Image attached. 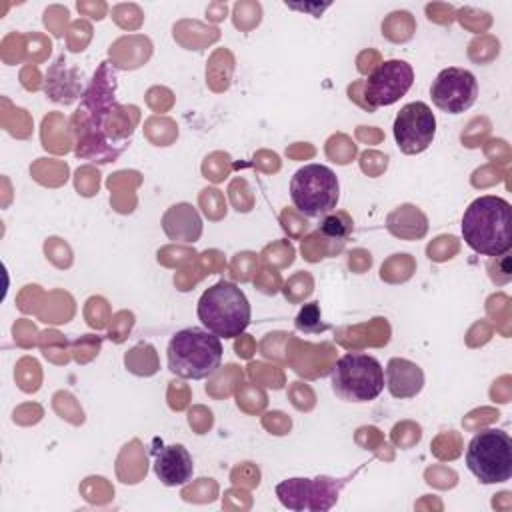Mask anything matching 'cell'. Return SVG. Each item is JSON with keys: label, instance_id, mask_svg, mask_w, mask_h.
I'll use <instances>...</instances> for the list:
<instances>
[{"label": "cell", "instance_id": "obj_2", "mask_svg": "<svg viewBox=\"0 0 512 512\" xmlns=\"http://www.w3.org/2000/svg\"><path fill=\"white\" fill-rule=\"evenodd\" d=\"M196 314L202 326L220 340L240 336L252 320V308L246 294L228 280H220L202 292Z\"/></svg>", "mask_w": 512, "mask_h": 512}, {"label": "cell", "instance_id": "obj_3", "mask_svg": "<svg viewBox=\"0 0 512 512\" xmlns=\"http://www.w3.org/2000/svg\"><path fill=\"white\" fill-rule=\"evenodd\" d=\"M222 352L216 334L196 326L182 328L168 342V370L184 380H204L220 368Z\"/></svg>", "mask_w": 512, "mask_h": 512}, {"label": "cell", "instance_id": "obj_7", "mask_svg": "<svg viewBox=\"0 0 512 512\" xmlns=\"http://www.w3.org/2000/svg\"><path fill=\"white\" fill-rule=\"evenodd\" d=\"M352 476L354 474L346 478H328V476L288 478L276 486V496L280 504L288 510H296V512L330 510L336 504L342 486Z\"/></svg>", "mask_w": 512, "mask_h": 512}, {"label": "cell", "instance_id": "obj_6", "mask_svg": "<svg viewBox=\"0 0 512 512\" xmlns=\"http://www.w3.org/2000/svg\"><path fill=\"white\" fill-rule=\"evenodd\" d=\"M466 466L482 484H502L512 478V438L506 430H480L466 448Z\"/></svg>", "mask_w": 512, "mask_h": 512}, {"label": "cell", "instance_id": "obj_11", "mask_svg": "<svg viewBox=\"0 0 512 512\" xmlns=\"http://www.w3.org/2000/svg\"><path fill=\"white\" fill-rule=\"evenodd\" d=\"M154 474L164 486H182L192 480L194 462L182 444H168L154 452Z\"/></svg>", "mask_w": 512, "mask_h": 512}, {"label": "cell", "instance_id": "obj_13", "mask_svg": "<svg viewBox=\"0 0 512 512\" xmlns=\"http://www.w3.org/2000/svg\"><path fill=\"white\" fill-rule=\"evenodd\" d=\"M320 232L326 238L344 240L352 232V218L346 212H330L320 218Z\"/></svg>", "mask_w": 512, "mask_h": 512}, {"label": "cell", "instance_id": "obj_14", "mask_svg": "<svg viewBox=\"0 0 512 512\" xmlns=\"http://www.w3.org/2000/svg\"><path fill=\"white\" fill-rule=\"evenodd\" d=\"M296 328L304 330V332H320L326 326L320 322V308L318 302H310L306 304L298 316H296Z\"/></svg>", "mask_w": 512, "mask_h": 512}, {"label": "cell", "instance_id": "obj_9", "mask_svg": "<svg viewBox=\"0 0 512 512\" xmlns=\"http://www.w3.org/2000/svg\"><path fill=\"white\" fill-rule=\"evenodd\" d=\"M392 132L402 154H420L436 136V116L426 102H408L396 114Z\"/></svg>", "mask_w": 512, "mask_h": 512}, {"label": "cell", "instance_id": "obj_5", "mask_svg": "<svg viewBox=\"0 0 512 512\" xmlns=\"http://www.w3.org/2000/svg\"><path fill=\"white\" fill-rule=\"evenodd\" d=\"M338 198V176L324 164H306L290 178V200L306 218H324L334 212Z\"/></svg>", "mask_w": 512, "mask_h": 512}, {"label": "cell", "instance_id": "obj_8", "mask_svg": "<svg viewBox=\"0 0 512 512\" xmlns=\"http://www.w3.org/2000/svg\"><path fill=\"white\" fill-rule=\"evenodd\" d=\"M414 84V68L406 60H384L364 82V98L370 110L396 104Z\"/></svg>", "mask_w": 512, "mask_h": 512}, {"label": "cell", "instance_id": "obj_1", "mask_svg": "<svg viewBox=\"0 0 512 512\" xmlns=\"http://www.w3.org/2000/svg\"><path fill=\"white\" fill-rule=\"evenodd\" d=\"M462 238L476 254L504 256L512 248V206L508 200L484 194L474 198L462 216Z\"/></svg>", "mask_w": 512, "mask_h": 512}, {"label": "cell", "instance_id": "obj_10", "mask_svg": "<svg viewBox=\"0 0 512 512\" xmlns=\"http://www.w3.org/2000/svg\"><path fill=\"white\" fill-rule=\"evenodd\" d=\"M430 98L438 110L446 114H462L472 108L478 98V80L466 68L448 66L432 80Z\"/></svg>", "mask_w": 512, "mask_h": 512}, {"label": "cell", "instance_id": "obj_4", "mask_svg": "<svg viewBox=\"0 0 512 512\" xmlns=\"http://www.w3.org/2000/svg\"><path fill=\"white\" fill-rule=\"evenodd\" d=\"M330 384L334 394L346 402H372L384 386V368L378 358L364 352H346L340 356L330 372Z\"/></svg>", "mask_w": 512, "mask_h": 512}, {"label": "cell", "instance_id": "obj_12", "mask_svg": "<svg viewBox=\"0 0 512 512\" xmlns=\"http://www.w3.org/2000/svg\"><path fill=\"white\" fill-rule=\"evenodd\" d=\"M384 380L388 392L400 400L414 398L424 388L422 368L406 358H390L384 370Z\"/></svg>", "mask_w": 512, "mask_h": 512}]
</instances>
